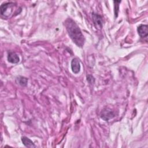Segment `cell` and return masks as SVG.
I'll return each instance as SVG.
<instances>
[{
    "label": "cell",
    "instance_id": "6da1fadb",
    "mask_svg": "<svg viewBox=\"0 0 148 148\" xmlns=\"http://www.w3.org/2000/svg\"><path fill=\"white\" fill-rule=\"evenodd\" d=\"M66 29L72 41L79 47H83L85 38L77 24L71 18H67L64 23Z\"/></svg>",
    "mask_w": 148,
    "mask_h": 148
},
{
    "label": "cell",
    "instance_id": "7a4b0ae2",
    "mask_svg": "<svg viewBox=\"0 0 148 148\" xmlns=\"http://www.w3.org/2000/svg\"><path fill=\"white\" fill-rule=\"evenodd\" d=\"M92 17L94 22V24L96 28L101 29L102 28V16L97 13H92Z\"/></svg>",
    "mask_w": 148,
    "mask_h": 148
},
{
    "label": "cell",
    "instance_id": "3957f363",
    "mask_svg": "<svg viewBox=\"0 0 148 148\" xmlns=\"http://www.w3.org/2000/svg\"><path fill=\"white\" fill-rule=\"evenodd\" d=\"M114 117V113H113V111H112L110 109L108 108H105L103 109L101 114V117L105 121H108Z\"/></svg>",
    "mask_w": 148,
    "mask_h": 148
},
{
    "label": "cell",
    "instance_id": "277c9868",
    "mask_svg": "<svg viewBox=\"0 0 148 148\" xmlns=\"http://www.w3.org/2000/svg\"><path fill=\"white\" fill-rule=\"evenodd\" d=\"M71 69L72 72L77 74L80 71V61L77 58H74L71 61Z\"/></svg>",
    "mask_w": 148,
    "mask_h": 148
},
{
    "label": "cell",
    "instance_id": "5b68a950",
    "mask_svg": "<svg viewBox=\"0 0 148 148\" xmlns=\"http://www.w3.org/2000/svg\"><path fill=\"white\" fill-rule=\"evenodd\" d=\"M137 31L138 34L141 38H146L148 34V27L147 25L141 24L140 25L138 28Z\"/></svg>",
    "mask_w": 148,
    "mask_h": 148
},
{
    "label": "cell",
    "instance_id": "8992f818",
    "mask_svg": "<svg viewBox=\"0 0 148 148\" xmlns=\"http://www.w3.org/2000/svg\"><path fill=\"white\" fill-rule=\"evenodd\" d=\"M8 60L12 64H16L19 62L20 58L18 55L14 52H9L8 55Z\"/></svg>",
    "mask_w": 148,
    "mask_h": 148
},
{
    "label": "cell",
    "instance_id": "52a82bcc",
    "mask_svg": "<svg viewBox=\"0 0 148 148\" xmlns=\"http://www.w3.org/2000/svg\"><path fill=\"white\" fill-rule=\"evenodd\" d=\"M14 3L13 2L5 3L1 5V13L2 15H5L8 9H10L13 7Z\"/></svg>",
    "mask_w": 148,
    "mask_h": 148
},
{
    "label": "cell",
    "instance_id": "ba28073f",
    "mask_svg": "<svg viewBox=\"0 0 148 148\" xmlns=\"http://www.w3.org/2000/svg\"><path fill=\"white\" fill-rule=\"evenodd\" d=\"M21 141L23 145L28 147H35L36 146L34 145V142L28 138L26 136L21 137Z\"/></svg>",
    "mask_w": 148,
    "mask_h": 148
},
{
    "label": "cell",
    "instance_id": "9c48e42d",
    "mask_svg": "<svg viewBox=\"0 0 148 148\" xmlns=\"http://www.w3.org/2000/svg\"><path fill=\"white\" fill-rule=\"evenodd\" d=\"M16 82L18 83V84H19L20 85L22 86H25L27 84V82H28V79L23 76H19L18 77H17L16 79Z\"/></svg>",
    "mask_w": 148,
    "mask_h": 148
},
{
    "label": "cell",
    "instance_id": "30bf717a",
    "mask_svg": "<svg viewBox=\"0 0 148 148\" xmlns=\"http://www.w3.org/2000/svg\"><path fill=\"white\" fill-rule=\"evenodd\" d=\"M121 2V1H114V14H115V17L117 16L118 14V12L119 9V3Z\"/></svg>",
    "mask_w": 148,
    "mask_h": 148
},
{
    "label": "cell",
    "instance_id": "8fae6325",
    "mask_svg": "<svg viewBox=\"0 0 148 148\" xmlns=\"http://www.w3.org/2000/svg\"><path fill=\"white\" fill-rule=\"evenodd\" d=\"M87 81L88 82V83H90V84L94 83V81H95V79H94V77H93L92 76L90 75H88V76H87Z\"/></svg>",
    "mask_w": 148,
    "mask_h": 148
}]
</instances>
